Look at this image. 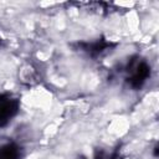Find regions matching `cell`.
<instances>
[{
  "mask_svg": "<svg viewBox=\"0 0 159 159\" xmlns=\"http://www.w3.org/2000/svg\"><path fill=\"white\" fill-rule=\"evenodd\" d=\"M127 72L129 76L127 77V82L134 89H140L142 86L150 76V66L145 61H135L130 60L127 66Z\"/></svg>",
  "mask_w": 159,
  "mask_h": 159,
  "instance_id": "6da1fadb",
  "label": "cell"
},
{
  "mask_svg": "<svg viewBox=\"0 0 159 159\" xmlns=\"http://www.w3.org/2000/svg\"><path fill=\"white\" fill-rule=\"evenodd\" d=\"M20 109V102L17 98L9 93L0 94V128L6 127Z\"/></svg>",
  "mask_w": 159,
  "mask_h": 159,
  "instance_id": "7a4b0ae2",
  "label": "cell"
},
{
  "mask_svg": "<svg viewBox=\"0 0 159 159\" xmlns=\"http://www.w3.org/2000/svg\"><path fill=\"white\" fill-rule=\"evenodd\" d=\"M116 46V43H112L111 41H106L103 39L93 41V42H80L78 47H81L82 51L87 52L91 57H98L107 52L111 47Z\"/></svg>",
  "mask_w": 159,
  "mask_h": 159,
  "instance_id": "3957f363",
  "label": "cell"
},
{
  "mask_svg": "<svg viewBox=\"0 0 159 159\" xmlns=\"http://www.w3.org/2000/svg\"><path fill=\"white\" fill-rule=\"evenodd\" d=\"M21 150L16 143L7 142L0 145V159H20Z\"/></svg>",
  "mask_w": 159,
  "mask_h": 159,
  "instance_id": "277c9868",
  "label": "cell"
},
{
  "mask_svg": "<svg viewBox=\"0 0 159 159\" xmlns=\"http://www.w3.org/2000/svg\"><path fill=\"white\" fill-rule=\"evenodd\" d=\"M154 157H158V145L154 147Z\"/></svg>",
  "mask_w": 159,
  "mask_h": 159,
  "instance_id": "5b68a950",
  "label": "cell"
}]
</instances>
